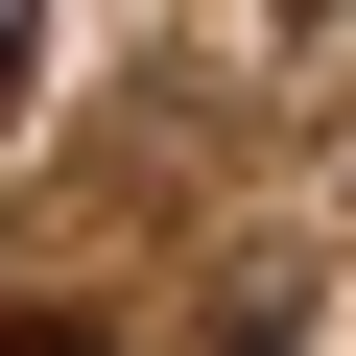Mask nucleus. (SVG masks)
<instances>
[{
    "label": "nucleus",
    "mask_w": 356,
    "mask_h": 356,
    "mask_svg": "<svg viewBox=\"0 0 356 356\" xmlns=\"http://www.w3.org/2000/svg\"><path fill=\"white\" fill-rule=\"evenodd\" d=\"M24 72H48V0H0V119H24Z\"/></svg>",
    "instance_id": "1"
},
{
    "label": "nucleus",
    "mask_w": 356,
    "mask_h": 356,
    "mask_svg": "<svg viewBox=\"0 0 356 356\" xmlns=\"http://www.w3.org/2000/svg\"><path fill=\"white\" fill-rule=\"evenodd\" d=\"M0 356H95V332H72V309H0Z\"/></svg>",
    "instance_id": "2"
}]
</instances>
